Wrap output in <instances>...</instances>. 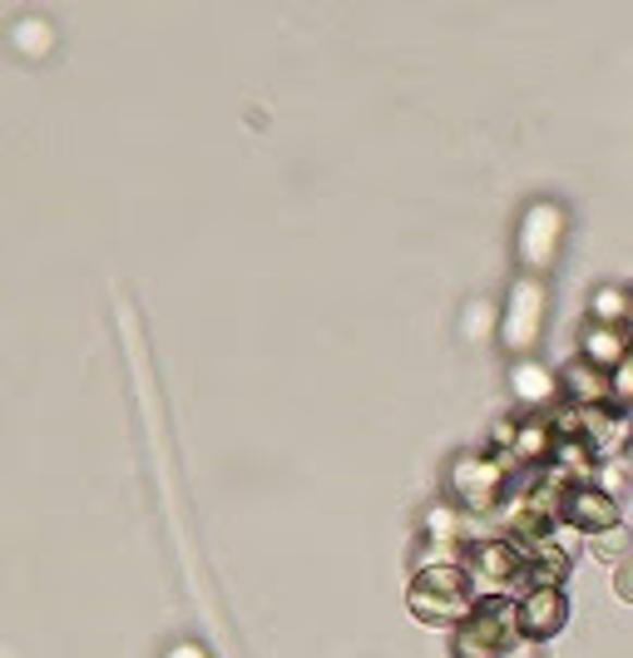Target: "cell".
Returning <instances> with one entry per match:
<instances>
[{"label":"cell","instance_id":"e0dca14e","mask_svg":"<svg viewBox=\"0 0 633 658\" xmlns=\"http://www.w3.org/2000/svg\"><path fill=\"white\" fill-rule=\"evenodd\" d=\"M613 594H619V599H629V605H633V555L619 564V574H613Z\"/></svg>","mask_w":633,"mask_h":658},{"label":"cell","instance_id":"52a82bcc","mask_svg":"<svg viewBox=\"0 0 633 658\" xmlns=\"http://www.w3.org/2000/svg\"><path fill=\"white\" fill-rule=\"evenodd\" d=\"M564 520L580 529H594V535H604V529L619 525V500L609 496V490H574V496L564 500Z\"/></svg>","mask_w":633,"mask_h":658},{"label":"cell","instance_id":"ffe728a7","mask_svg":"<svg viewBox=\"0 0 633 658\" xmlns=\"http://www.w3.org/2000/svg\"><path fill=\"white\" fill-rule=\"evenodd\" d=\"M629 455H633V441H629Z\"/></svg>","mask_w":633,"mask_h":658},{"label":"cell","instance_id":"7a4b0ae2","mask_svg":"<svg viewBox=\"0 0 633 658\" xmlns=\"http://www.w3.org/2000/svg\"><path fill=\"white\" fill-rule=\"evenodd\" d=\"M520 614L510 599H480L461 624V658H500L515 648Z\"/></svg>","mask_w":633,"mask_h":658},{"label":"cell","instance_id":"5b68a950","mask_svg":"<svg viewBox=\"0 0 633 658\" xmlns=\"http://www.w3.org/2000/svg\"><path fill=\"white\" fill-rule=\"evenodd\" d=\"M451 486L471 510H490L504 486V465L495 455H461L451 471Z\"/></svg>","mask_w":633,"mask_h":658},{"label":"cell","instance_id":"5bb4252c","mask_svg":"<svg viewBox=\"0 0 633 658\" xmlns=\"http://www.w3.org/2000/svg\"><path fill=\"white\" fill-rule=\"evenodd\" d=\"M623 550H629V529H623V525L594 535V555H599V560H613V555H623Z\"/></svg>","mask_w":633,"mask_h":658},{"label":"cell","instance_id":"277c9868","mask_svg":"<svg viewBox=\"0 0 633 658\" xmlns=\"http://www.w3.org/2000/svg\"><path fill=\"white\" fill-rule=\"evenodd\" d=\"M559 233H564V214L559 204H535L520 223V253H525V268L529 272H545L559 253Z\"/></svg>","mask_w":633,"mask_h":658},{"label":"cell","instance_id":"ac0fdd59","mask_svg":"<svg viewBox=\"0 0 633 658\" xmlns=\"http://www.w3.org/2000/svg\"><path fill=\"white\" fill-rule=\"evenodd\" d=\"M500 658H529V648H510V654H500Z\"/></svg>","mask_w":633,"mask_h":658},{"label":"cell","instance_id":"8992f818","mask_svg":"<svg viewBox=\"0 0 633 658\" xmlns=\"http://www.w3.org/2000/svg\"><path fill=\"white\" fill-rule=\"evenodd\" d=\"M515 614H520V634L549 638V634L564 629V594L559 589H529L515 605Z\"/></svg>","mask_w":633,"mask_h":658},{"label":"cell","instance_id":"8fae6325","mask_svg":"<svg viewBox=\"0 0 633 658\" xmlns=\"http://www.w3.org/2000/svg\"><path fill=\"white\" fill-rule=\"evenodd\" d=\"M529 564H535V589H559V580L569 574V555L555 540H539Z\"/></svg>","mask_w":633,"mask_h":658},{"label":"cell","instance_id":"9c48e42d","mask_svg":"<svg viewBox=\"0 0 633 658\" xmlns=\"http://www.w3.org/2000/svg\"><path fill=\"white\" fill-rule=\"evenodd\" d=\"M564 387L580 397V406H599L604 397H613V377L604 367H594V362H574L564 371Z\"/></svg>","mask_w":633,"mask_h":658},{"label":"cell","instance_id":"4fadbf2b","mask_svg":"<svg viewBox=\"0 0 633 658\" xmlns=\"http://www.w3.org/2000/svg\"><path fill=\"white\" fill-rule=\"evenodd\" d=\"M515 451L525 455V461H535V455H549V451H555V441H549L545 426H525V431H515Z\"/></svg>","mask_w":633,"mask_h":658},{"label":"cell","instance_id":"9a60e30c","mask_svg":"<svg viewBox=\"0 0 633 658\" xmlns=\"http://www.w3.org/2000/svg\"><path fill=\"white\" fill-rule=\"evenodd\" d=\"M515 387H520V397H525V401H535V397H545V391H549V377H545V371H535V367H520Z\"/></svg>","mask_w":633,"mask_h":658},{"label":"cell","instance_id":"30bf717a","mask_svg":"<svg viewBox=\"0 0 633 658\" xmlns=\"http://www.w3.org/2000/svg\"><path fill=\"white\" fill-rule=\"evenodd\" d=\"M629 337L619 332V327H594L589 337H584V362H594V367H619L623 356H629Z\"/></svg>","mask_w":633,"mask_h":658},{"label":"cell","instance_id":"6da1fadb","mask_svg":"<svg viewBox=\"0 0 633 658\" xmlns=\"http://www.w3.org/2000/svg\"><path fill=\"white\" fill-rule=\"evenodd\" d=\"M411 609L421 619H436V624H451V619H471V574L461 564H430L416 574L411 584Z\"/></svg>","mask_w":633,"mask_h":658},{"label":"cell","instance_id":"3957f363","mask_svg":"<svg viewBox=\"0 0 633 658\" xmlns=\"http://www.w3.org/2000/svg\"><path fill=\"white\" fill-rule=\"evenodd\" d=\"M539 317H545V282L535 278V272H525V278L515 282V292H510V307H504V346L510 352H529L539 337Z\"/></svg>","mask_w":633,"mask_h":658},{"label":"cell","instance_id":"ba28073f","mask_svg":"<svg viewBox=\"0 0 633 658\" xmlns=\"http://www.w3.org/2000/svg\"><path fill=\"white\" fill-rule=\"evenodd\" d=\"M520 570H525V560L515 555V545L504 540H485L471 550V574L475 580H485L490 589H504L510 580H520Z\"/></svg>","mask_w":633,"mask_h":658},{"label":"cell","instance_id":"d6986e66","mask_svg":"<svg viewBox=\"0 0 633 658\" xmlns=\"http://www.w3.org/2000/svg\"><path fill=\"white\" fill-rule=\"evenodd\" d=\"M179 658H194V654H179Z\"/></svg>","mask_w":633,"mask_h":658},{"label":"cell","instance_id":"2e32d148","mask_svg":"<svg viewBox=\"0 0 633 658\" xmlns=\"http://www.w3.org/2000/svg\"><path fill=\"white\" fill-rule=\"evenodd\" d=\"M613 401H633V346L619 367H613Z\"/></svg>","mask_w":633,"mask_h":658},{"label":"cell","instance_id":"7c38bea8","mask_svg":"<svg viewBox=\"0 0 633 658\" xmlns=\"http://www.w3.org/2000/svg\"><path fill=\"white\" fill-rule=\"evenodd\" d=\"M623 313H629V297H623V292L604 288L599 297H594V317H599V327H613V322H623Z\"/></svg>","mask_w":633,"mask_h":658}]
</instances>
